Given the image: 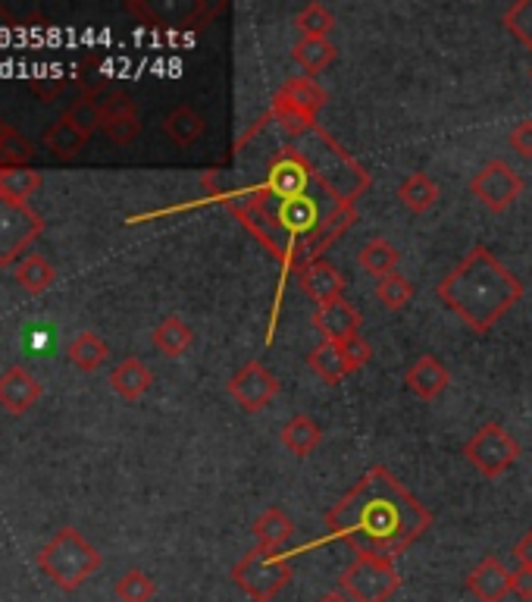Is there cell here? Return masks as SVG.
<instances>
[{
  "mask_svg": "<svg viewBox=\"0 0 532 602\" xmlns=\"http://www.w3.org/2000/svg\"><path fill=\"white\" fill-rule=\"evenodd\" d=\"M72 76H76V85L82 88L85 98H98L100 91L107 88V69H104V60L95 57V54H85L72 69Z\"/></svg>",
  "mask_w": 532,
  "mask_h": 602,
  "instance_id": "4dcf8cb0",
  "label": "cell"
},
{
  "mask_svg": "<svg viewBox=\"0 0 532 602\" xmlns=\"http://www.w3.org/2000/svg\"><path fill=\"white\" fill-rule=\"evenodd\" d=\"M376 299L383 301L388 311H401L404 304H411V299H414V283L404 273H388L376 283Z\"/></svg>",
  "mask_w": 532,
  "mask_h": 602,
  "instance_id": "d6a6232c",
  "label": "cell"
},
{
  "mask_svg": "<svg viewBox=\"0 0 532 602\" xmlns=\"http://www.w3.org/2000/svg\"><path fill=\"white\" fill-rule=\"evenodd\" d=\"M464 455L466 462L480 470L483 477L495 480V477H501L504 470L516 465V458H520V443H516L514 436L508 434L501 424H485V427H480V434L466 443Z\"/></svg>",
  "mask_w": 532,
  "mask_h": 602,
  "instance_id": "52a82bcc",
  "label": "cell"
},
{
  "mask_svg": "<svg viewBox=\"0 0 532 602\" xmlns=\"http://www.w3.org/2000/svg\"><path fill=\"white\" fill-rule=\"evenodd\" d=\"M41 392H45V389L35 380L32 370L22 368V365L0 373V408L10 411V415L32 411L35 401H41Z\"/></svg>",
  "mask_w": 532,
  "mask_h": 602,
  "instance_id": "4fadbf2b",
  "label": "cell"
},
{
  "mask_svg": "<svg viewBox=\"0 0 532 602\" xmlns=\"http://www.w3.org/2000/svg\"><path fill=\"white\" fill-rule=\"evenodd\" d=\"M154 346L160 355H167V358H179L185 351L191 349V342H195V333H191V327L185 323L183 318H164L157 327H154Z\"/></svg>",
  "mask_w": 532,
  "mask_h": 602,
  "instance_id": "cb8c5ba5",
  "label": "cell"
},
{
  "mask_svg": "<svg viewBox=\"0 0 532 602\" xmlns=\"http://www.w3.org/2000/svg\"><path fill=\"white\" fill-rule=\"evenodd\" d=\"M398 249L388 242V239H370L364 249L357 251V261H361V268L370 273V276H376V280H383L388 273H395L398 268Z\"/></svg>",
  "mask_w": 532,
  "mask_h": 602,
  "instance_id": "484cf974",
  "label": "cell"
},
{
  "mask_svg": "<svg viewBox=\"0 0 532 602\" xmlns=\"http://www.w3.org/2000/svg\"><path fill=\"white\" fill-rule=\"evenodd\" d=\"M229 396H233L248 415H257L273 405V399L279 396V377L273 370L260 365V361H248L245 368L235 373L229 380Z\"/></svg>",
  "mask_w": 532,
  "mask_h": 602,
  "instance_id": "9c48e42d",
  "label": "cell"
},
{
  "mask_svg": "<svg viewBox=\"0 0 532 602\" xmlns=\"http://www.w3.org/2000/svg\"><path fill=\"white\" fill-rule=\"evenodd\" d=\"M435 292L473 333H489L523 299V283L485 245H476Z\"/></svg>",
  "mask_w": 532,
  "mask_h": 602,
  "instance_id": "7a4b0ae2",
  "label": "cell"
},
{
  "mask_svg": "<svg viewBox=\"0 0 532 602\" xmlns=\"http://www.w3.org/2000/svg\"><path fill=\"white\" fill-rule=\"evenodd\" d=\"M511 148H514L523 161H532V119L516 123L514 133H511Z\"/></svg>",
  "mask_w": 532,
  "mask_h": 602,
  "instance_id": "8d00e7d4",
  "label": "cell"
},
{
  "mask_svg": "<svg viewBox=\"0 0 532 602\" xmlns=\"http://www.w3.org/2000/svg\"><path fill=\"white\" fill-rule=\"evenodd\" d=\"M67 358L76 368L82 370V373H95V370L104 368V361L110 358V349H107V342H104L98 333L82 330V333L76 336L67 346Z\"/></svg>",
  "mask_w": 532,
  "mask_h": 602,
  "instance_id": "7402d4cb",
  "label": "cell"
},
{
  "mask_svg": "<svg viewBox=\"0 0 532 602\" xmlns=\"http://www.w3.org/2000/svg\"><path fill=\"white\" fill-rule=\"evenodd\" d=\"M398 201L411 214H426L435 201H439V185H435L426 173H411V176L398 185Z\"/></svg>",
  "mask_w": 532,
  "mask_h": 602,
  "instance_id": "4316f807",
  "label": "cell"
},
{
  "mask_svg": "<svg viewBox=\"0 0 532 602\" xmlns=\"http://www.w3.org/2000/svg\"><path fill=\"white\" fill-rule=\"evenodd\" d=\"M157 593V584L154 577H148L145 571H126L117 581V600L119 602H150Z\"/></svg>",
  "mask_w": 532,
  "mask_h": 602,
  "instance_id": "e575fe53",
  "label": "cell"
},
{
  "mask_svg": "<svg viewBox=\"0 0 532 602\" xmlns=\"http://www.w3.org/2000/svg\"><path fill=\"white\" fill-rule=\"evenodd\" d=\"M501 22H504V29L514 35L523 48L532 50V0H516L514 7L504 10Z\"/></svg>",
  "mask_w": 532,
  "mask_h": 602,
  "instance_id": "d590c367",
  "label": "cell"
},
{
  "mask_svg": "<svg viewBox=\"0 0 532 602\" xmlns=\"http://www.w3.org/2000/svg\"><path fill=\"white\" fill-rule=\"evenodd\" d=\"M283 446L288 452H295L298 458H307V455H314L316 446L323 443V430H319V424L314 418H307V415H295V418L288 420L283 427Z\"/></svg>",
  "mask_w": 532,
  "mask_h": 602,
  "instance_id": "603a6c76",
  "label": "cell"
},
{
  "mask_svg": "<svg viewBox=\"0 0 532 602\" xmlns=\"http://www.w3.org/2000/svg\"><path fill=\"white\" fill-rule=\"evenodd\" d=\"M323 524L329 536L345 540L357 555L395 562V555L414 546L433 527V515L392 470L376 465L335 502Z\"/></svg>",
  "mask_w": 532,
  "mask_h": 602,
  "instance_id": "6da1fadb",
  "label": "cell"
},
{
  "mask_svg": "<svg viewBox=\"0 0 532 602\" xmlns=\"http://www.w3.org/2000/svg\"><path fill=\"white\" fill-rule=\"evenodd\" d=\"M100 129L114 145H132L141 135V117L138 107L126 91H107L100 98Z\"/></svg>",
  "mask_w": 532,
  "mask_h": 602,
  "instance_id": "30bf717a",
  "label": "cell"
},
{
  "mask_svg": "<svg viewBox=\"0 0 532 602\" xmlns=\"http://www.w3.org/2000/svg\"><path fill=\"white\" fill-rule=\"evenodd\" d=\"M511 577H514V571H508L495 555H489L470 571L466 586L480 602H504V596L511 593Z\"/></svg>",
  "mask_w": 532,
  "mask_h": 602,
  "instance_id": "5bb4252c",
  "label": "cell"
},
{
  "mask_svg": "<svg viewBox=\"0 0 532 602\" xmlns=\"http://www.w3.org/2000/svg\"><path fill=\"white\" fill-rule=\"evenodd\" d=\"M342 349H345V355H348L351 368H354V370H361V368H364V365H370V358H373V346L366 342L364 336H357V339H351V342H345Z\"/></svg>",
  "mask_w": 532,
  "mask_h": 602,
  "instance_id": "74e56055",
  "label": "cell"
},
{
  "mask_svg": "<svg viewBox=\"0 0 532 602\" xmlns=\"http://www.w3.org/2000/svg\"><path fill=\"white\" fill-rule=\"evenodd\" d=\"M204 133H207V119L200 117L195 107H188V104L169 110L167 117H164V135H167L173 145H179V148H191Z\"/></svg>",
  "mask_w": 532,
  "mask_h": 602,
  "instance_id": "d6986e66",
  "label": "cell"
},
{
  "mask_svg": "<svg viewBox=\"0 0 532 602\" xmlns=\"http://www.w3.org/2000/svg\"><path fill=\"white\" fill-rule=\"evenodd\" d=\"M470 192H473V198L480 201L483 207L501 214V211H508V207L520 198L523 179H520V173H516L511 164H504V161H489V164L470 179Z\"/></svg>",
  "mask_w": 532,
  "mask_h": 602,
  "instance_id": "ba28073f",
  "label": "cell"
},
{
  "mask_svg": "<svg viewBox=\"0 0 532 602\" xmlns=\"http://www.w3.org/2000/svg\"><path fill=\"white\" fill-rule=\"evenodd\" d=\"M38 569L48 574L60 590H79V586L100 571V552L85 540L76 527H60L38 552Z\"/></svg>",
  "mask_w": 532,
  "mask_h": 602,
  "instance_id": "3957f363",
  "label": "cell"
},
{
  "mask_svg": "<svg viewBox=\"0 0 532 602\" xmlns=\"http://www.w3.org/2000/svg\"><path fill=\"white\" fill-rule=\"evenodd\" d=\"M3 129H7V123H3V119H0V133H3Z\"/></svg>",
  "mask_w": 532,
  "mask_h": 602,
  "instance_id": "7bdbcfd3",
  "label": "cell"
},
{
  "mask_svg": "<svg viewBox=\"0 0 532 602\" xmlns=\"http://www.w3.org/2000/svg\"><path fill=\"white\" fill-rule=\"evenodd\" d=\"M307 365H311V370H314L316 377H319L326 386H338L345 377H348V373H354L345 349H342V346H335V342H323V346H316V349L307 355Z\"/></svg>",
  "mask_w": 532,
  "mask_h": 602,
  "instance_id": "ac0fdd59",
  "label": "cell"
},
{
  "mask_svg": "<svg viewBox=\"0 0 532 602\" xmlns=\"http://www.w3.org/2000/svg\"><path fill=\"white\" fill-rule=\"evenodd\" d=\"M13 280H17L29 295H41V292H48L50 285L57 283V270H53L48 258L29 251L17 264V270H13Z\"/></svg>",
  "mask_w": 532,
  "mask_h": 602,
  "instance_id": "44dd1931",
  "label": "cell"
},
{
  "mask_svg": "<svg viewBox=\"0 0 532 602\" xmlns=\"http://www.w3.org/2000/svg\"><path fill=\"white\" fill-rule=\"evenodd\" d=\"M45 148L57 157V161H76L79 154L88 145V135H82L76 126H69L67 119H57L53 126H48V133H45Z\"/></svg>",
  "mask_w": 532,
  "mask_h": 602,
  "instance_id": "d4e9b609",
  "label": "cell"
},
{
  "mask_svg": "<svg viewBox=\"0 0 532 602\" xmlns=\"http://www.w3.org/2000/svg\"><path fill=\"white\" fill-rule=\"evenodd\" d=\"M276 100L285 104V107H292V110H298V114H304V117L316 119V114H319V110H323V104H326V91H323V88L311 79V76H301V79L285 82L283 88H279Z\"/></svg>",
  "mask_w": 532,
  "mask_h": 602,
  "instance_id": "e0dca14e",
  "label": "cell"
},
{
  "mask_svg": "<svg viewBox=\"0 0 532 602\" xmlns=\"http://www.w3.org/2000/svg\"><path fill=\"white\" fill-rule=\"evenodd\" d=\"M298 285L301 292H304L311 301H316V308H319V304H326V301L342 299V292H345V276H342L338 268H333L329 261L311 258L307 264H301Z\"/></svg>",
  "mask_w": 532,
  "mask_h": 602,
  "instance_id": "7c38bea8",
  "label": "cell"
},
{
  "mask_svg": "<svg viewBox=\"0 0 532 602\" xmlns=\"http://www.w3.org/2000/svg\"><path fill=\"white\" fill-rule=\"evenodd\" d=\"M401 586L398 569L392 559L357 555L342 574V593L351 602H388Z\"/></svg>",
  "mask_w": 532,
  "mask_h": 602,
  "instance_id": "5b68a950",
  "label": "cell"
},
{
  "mask_svg": "<svg viewBox=\"0 0 532 602\" xmlns=\"http://www.w3.org/2000/svg\"><path fill=\"white\" fill-rule=\"evenodd\" d=\"M511 593H516L523 602H532V569L520 565L511 577Z\"/></svg>",
  "mask_w": 532,
  "mask_h": 602,
  "instance_id": "f35d334b",
  "label": "cell"
},
{
  "mask_svg": "<svg viewBox=\"0 0 532 602\" xmlns=\"http://www.w3.org/2000/svg\"><path fill=\"white\" fill-rule=\"evenodd\" d=\"M295 26H298L301 38H329V32L335 29V17L323 3H307L295 17Z\"/></svg>",
  "mask_w": 532,
  "mask_h": 602,
  "instance_id": "1f68e13d",
  "label": "cell"
},
{
  "mask_svg": "<svg viewBox=\"0 0 532 602\" xmlns=\"http://www.w3.org/2000/svg\"><path fill=\"white\" fill-rule=\"evenodd\" d=\"M233 581L254 602H273L292 584V565L283 562L276 552L254 546L233 569Z\"/></svg>",
  "mask_w": 532,
  "mask_h": 602,
  "instance_id": "277c9868",
  "label": "cell"
},
{
  "mask_svg": "<svg viewBox=\"0 0 532 602\" xmlns=\"http://www.w3.org/2000/svg\"><path fill=\"white\" fill-rule=\"evenodd\" d=\"M41 188V173L32 167H0V198L29 201Z\"/></svg>",
  "mask_w": 532,
  "mask_h": 602,
  "instance_id": "83f0119b",
  "label": "cell"
},
{
  "mask_svg": "<svg viewBox=\"0 0 532 602\" xmlns=\"http://www.w3.org/2000/svg\"><path fill=\"white\" fill-rule=\"evenodd\" d=\"M316 602H351L345 593H326V596H319Z\"/></svg>",
  "mask_w": 532,
  "mask_h": 602,
  "instance_id": "b9f144b4",
  "label": "cell"
},
{
  "mask_svg": "<svg viewBox=\"0 0 532 602\" xmlns=\"http://www.w3.org/2000/svg\"><path fill=\"white\" fill-rule=\"evenodd\" d=\"M311 323L316 327V333L323 336V342H335V346H345L351 339H357L361 336V311L348 304L345 299H335L326 301V304H319L314 311V318Z\"/></svg>",
  "mask_w": 532,
  "mask_h": 602,
  "instance_id": "8fae6325",
  "label": "cell"
},
{
  "mask_svg": "<svg viewBox=\"0 0 532 602\" xmlns=\"http://www.w3.org/2000/svg\"><path fill=\"white\" fill-rule=\"evenodd\" d=\"M29 85H32V91L41 100H53L60 91H63L67 79H48V76H41V79H32Z\"/></svg>",
  "mask_w": 532,
  "mask_h": 602,
  "instance_id": "ab89813d",
  "label": "cell"
},
{
  "mask_svg": "<svg viewBox=\"0 0 532 602\" xmlns=\"http://www.w3.org/2000/svg\"><path fill=\"white\" fill-rule=\"evenodd\" d=\"M60 119H67L69 126H76L79 133L82 135H91L98 133L100 129V100L98 98H79V100H72L69 104L67 110H63V117Z\"/></svg>",
  "mask_w": 532,
  "mask_h": 602,
  "instance_id": "836d02e7",
  "label": "cell"
},
{
  "mask_svg": "<svg viewBox=\"0 0 532 602\" xmlns=\"http://www.w3.org/2000/svg\"><path fill=\"white\" fill-rule=\"evenodd\" d=\"M45 233V217L35 211L29 201L0 198V268L19 264L26 249Z\"/></svg>",
  "mask_w": 532,
  "mask_h": 602,
  "instance_id": "8992f818",
  "label": "cell"
},
{
  "mask_svg": "<svg viewBox=\"0 0 532 602\" xmlns=\"http://www.w3.org/2000/svg\"><path fill=\"white\" fill-rule=\"evenodd\" d=\"M254 536H257V546L266 552L283 550L285 543L295 536V521L288 518V512L283 508H266L260 518L254 521Z\"/></svg>",
  "mask_w": 532,
  "mask_h": 602,
  "instance_id": "ffe728a7",
  "label": "cell"
},
{
  "mask_svg": "<svg viewBox=\"0 0 532 602\" xmlns=\"http://www.w3.org/2000/svg\"><path fill=\"white\" fill-rule=\"evenodd\" d=\"M150 386H154V373L141 358H122L110 373V389L126 401H138Z\"/></svg>",
  "mask_w": 532,
  "mask_h": 602,
  "instance_id": "2e32d148",
  "label": "cell"
},
{
  "mask_svg": "<svg viewBox=\"0 0 532 602\" xmlns=\"http://www.w3.org/2000/svg\"><path fill=\"white\" fill-rule=\"evenodd\" d=\"M514 559L520 562V565L532 569V527H530V534L520 536V543L514 546Z\"/></svg>",
  "mask_w": 532,
  "mask_h": 602,
  "instance_id": "60d3db41",
  "label": "cell"
},
{
  "mask_svg": "<svg viewBox=\"0 0 532 602\" xmlns=\"http://www.w3.org/2000/svg\"><path fill=\"white\" fill-rule=\"evenodd\" d=\"M35 157V145L17 129H3L0 133V167H29Z\"/></svg>",
  "mask_w": 532,
  "mask_h": 602,
  "instance_id": "f546056e",
  "label": "cell"
},
{
  "mask_svg": "<svg viewBox=\"0 0 532 602\" xmlns=\"http://www.w3.org/2000/svg\"><path fill=\"white\" fill-rule=\"evenodd\" d=\"M335 45L329 38H298L295 48H292V57L295 64L304 67L307 72H323L335 60Z\"/></svg>",
  "mask_w": 532,
  "mask_h": 602,
  "instance_id": "f1b7e54d",
  "label": "cell"
},
{
  "mask_svg": "<svg viewBox=\"0 0 532 602\" xmlns=\"http://www.w3.org/2000/svg\"><path fill=\"white\" fill-rule=\"evenodd\" d=\"M404 383H407V389L414 392L416 399L433 401V399H439L445 389H449L451 373H449V368L435 358V355H423V358H416L414 368L407 370Z\"/></svg>",
  "mask_w": 532,
  "mask_h": 602,
  "instance_id": "9a60e30c",
  "label": "cell"
}]
</instances>
